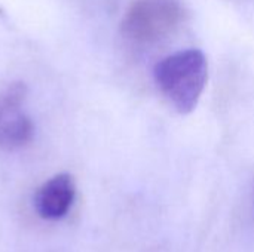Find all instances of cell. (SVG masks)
<instances>
[{
	"label": "cell",
	"mask_w": 254,
	"mask_h": 252,
	"mask_svg": "<svg viewBox=\"0 0 254 252\" xmlns=\"http://www.w3.org/2000/svg\"><path fill=\"white\" fill-rule=\"evenodd\" d=\"M153 77L158 89L174 110L189 114L196 108L207 86V56L199 49L174 52L156 62Z\"/></svg>",
	"instance_id": "cell-1"
},
{
	"label": "cell",
	"mask_w": 254,
	"mask_h": 252,
	"mask_svg": "<svg viewBox=\"0 0 254 252\" xmlns=\"http://www.w3.org/2000/svg\"><path fill=\"white\" fill-rule=\"evenodd\" d=\"M25 95L24 83H10L0 92V150L22 149L34 137L33 120L22 108Z\"/></svg>",
	"instance_id": "cell-3"
},
{
	"label": "cell",
	"mask_w": 254,
	"mask_h": 252,
	"mask_svg": "<svg viewBox=\"0 0 254 252\" xmlns=\"http://www.w3.org/2000/svg\"><path fill=\"white\" fill-rule=\"evenodd\" d=\"M76 199V184L70 174H57L45 181L34 195V209L42 220L64 218Z\"/></svg>",
	"instance_id": "cell-4"
},
{
	"label": "cell",
	"mask_w": 254,
	"mask_h": 252,
	"mask_svg": "<svg viewBox=\"0 0 254 252\" xmlns=\"http://www.w3.org/2000/svg\"><path fill=\"white\" fill-rule=\"evenodd\" d=\"M253 209H254V186H253Z\"/></svg>",
	"instance_id": "cell-5"
},
{
	"label": "cell",
	"mask_w": 254,
	"mask_h": 252,
	"mask_svg": "<svg viewBox=\"0 0 254 252\" xmlns=\"http://www.w3.org/2000/svg\"><path fill=\"white\" fill-rule=\"evenodd\" d=\"M185 16L180 0H132L124 13L121 31L132 43L150 45L173 34Z\"/></svg>",
	"instance_id": "cell-2"
}]
</instances>
